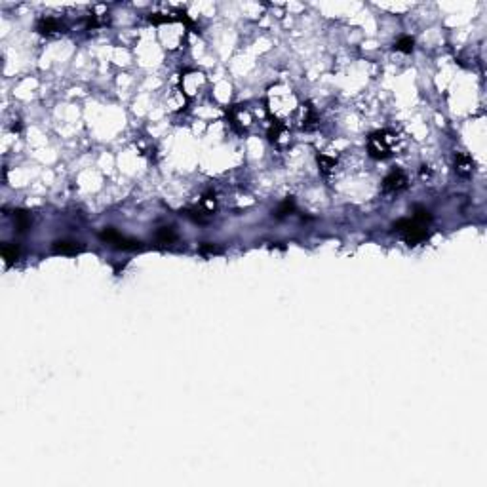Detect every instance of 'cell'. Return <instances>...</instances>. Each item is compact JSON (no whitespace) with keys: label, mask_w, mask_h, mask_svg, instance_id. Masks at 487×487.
I'll return each mask as SVG.
<instances>
[{"label":"cell","mask_w":487,"mask_h":487,"mask_svg":"<svg viewBox=\"0 0 487 487\" xmlns=\"http://www.w3.org/2000/svg\"><path fill=\"white\" fill-rule=\"evenodd\" d=\"M394 231L402 232L404 234L405 242L409 244V246H417L419 242H422V240L428 236V232H426V229H424V225L417 223L415 219H400V221H396L394 223Z\"/></svg>","instance_id":"1"},{"label":"cell","mask_w":487,"mask_h":487,"mask_svg":"<svg viewBox=\"0 0 487 487\" xmlns=\"http://www.w3.org/2000/svg\"><path fill=\"white\" fill-rule=\"evenodd\" d=\"M99 238L103 240V242L111 244V246H115L116 249H139L141 248L139 240L124 236V234H120V232L116 231V229H113V227H107L105 231H101Z\"/></svg>","instance_id":"2"},{"label":"cell","mask_w":487,"mask_h":487,"mask_svg":"<svg viewBox=\"0 0 487 487\" xmlns=\"http://www.w3.org/2000/svg\"><path fill=\"white\" fill-rule=\"evenodd\" d=\"M367 149H369V154L373 158L390 156V137H388V133H373L369 137V143H367Z\"/></svg>","instance_id":"3"},{"label":"cell","mask_w":487,"mask_h":487,"mask_svg":"<svg viewBox=\"0 0 487 487\" xmlns=\"http://www.w3.org/2000/svg\"><path fill=\"white\" fill-rule=\"evenodd\" d=\"M383 187H385V190H388V192H400V190H404L405 187H407V177H405V174L402 170H394V172H390V174L385 177Z\"/></svg>","instance_id":"4"},{"label":"cell","mask_w":487,"mask_h":487,"mask_svg":"<svg viewBox=\"0 0 487 487\" xmlns=\"http://www.w3.org/2000/svg\"><path fill=\"white\" fill-rule=\"evenodd\" d=\"M474 170H476V162L472 160V156L464 154V152H459V154L455 156V172L459 175L470 177V175L474 174Z\"/></svg>","instance_id":"5"},{"label":"cell","mask_w":487,"mask_h":487,"mask_svg":"<svg viewBox=\"0 0 487 487\" xmlns=\"http://www.w3.org/2000/svg\"><path fill=\"white\" fill-rule=\"evenodd\" d=\"M53 251L56 253H65V255H73V253H78V251H82V244L80 242H75V240H56L53 242Z\"/></svg>","instance_id":"6"},{"label":"cell","mask_w":487,"mask_h":487,"mask_svg":"<svg viewBox=\"0 0 487 487\" xmlns=\"http://www.w3.org/2000/svg\"><path fill=\"white\" fill-rule=\"evenodd\" d=\"M36 29H38L42 34H53L58 33V31H61V23H59L58 19H53V17H42L40 21H38V25H36Z\"/></svg>","instance_id":"7"},{"label":"cell","mask_w":487,"mask_h":487,"mask_svg":"<svg viewBox=\"0 0 487 487\" xmlns=\"http://www.w3.org/2000/svg\"><path fill=\"white\" fill-rule=\"evenodd\" d=\"M14 221H16V229L19 232H25L27 229L31 227V223H33L31 215L27 213V211H23V209H17V211H14Z\"/></svg>","instance_id":"8"},{"label":"cell","mask_w":487,"mask_h":487,"mask_svg":"<svg viewBox=\"0 0 487 487\" xmlns=\"http://www.w3.org/2000/svg\"><path fill=\"white\" fill-rule=\"evenodd\" d=\"M2 257H4V261L8 264L16 263L17 259H19V248H17L16 244H4V246H2Z\"/></svg>","instance_id":"9"},{"label":"cell","mask_w":487,"mask_h":487,"mask_svg":"<svg viewBox=\"0 0 487 487\" xmlns=\"http://www.w3.org/2000/svg\"><path fill=\"white\" fill-rule=\"evenodd\" d=\"M156 240L160 244H172V242L177 240V234H175V231L172 227H162V229H158L156 232Z\"/></svg>","instance_id":"10"},{"label":"cell","mask_w":487,"mask_h":487,"mask_svg":"<svg viewBox=\"0 0 487 487\" xmlns=\"http://www.w3.org/2000/svg\"><path fill=\"white\" fill-rule=\"evenodd\" d=\"M413 219L417 221V223H421V225H426V223H430L432 221V215H430V211L428 209H424V207H415V215H413Z\"/></svg>","instance_id":"11"},{"label":"cell","mask_w":487,"mask_h":487,"mask_svg":"<svg viewBox=\"0 0 487 487\" xmlns=\"http://www.w3.org/2000/svg\"><path fill=\"white\" fill-rule=\"evenodd\" d=\"M413 44H415V42H413L411 36H402V38L396 42V46H394V48H396L398 51H404V53H411Z\"/></svg>","instance_id":"12"},{"label":"cell","mask_w":487,"mask_h":487,"mask_svg":"<svg viewBox=\"0 0 487 487\" xmlns=\"http://www.w3.org/2000/svg\"><path fill=\"white\" fill-rule=\"evenodd\" d=\"M293 209H295V206H293V202H291V200H289V198H288V200H284V202H282V204H280V207L276 209V217H284V215L291 213Z\"/></svg>","instance_id":"13"},{"label":"cell","mask_w":487,"mask_h":487,"mask_svg":"<svg viewBox=\"0 0 487 487\" xmlns=\"http://www.w3.org/2000/svg\"><path fill=\"white\" fill-rule=\"evenodd\" d=\"M318 162L322 164V170L326 172V174H330L331 168H335V160H333V158L323 156V154H320V156H318Z\"/></svg>","instance_id":"14"}]
</instances>
